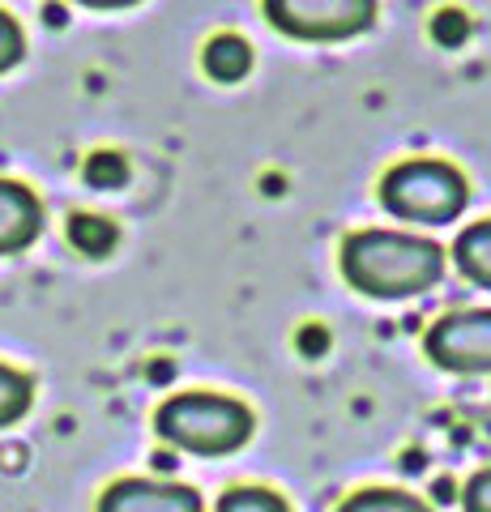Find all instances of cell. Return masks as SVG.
Here are the masks:
<instances>
[{
    "label": "cell",
    "mask_w": 491,
    "mask_h": 512,
    "mask_svg": "<svg viewBox=\"0 0 491 512\" xmlns=\"http://www.w3.org/2000/svg\"><path fill=\"white\" fill-rule=\"evenodd\" d=\"M445 274V252L406 231H355L342 244V278L372 299H415Z\"/></svg>",
    "instance_id": "obj_1"
},
{
    "label": "cell",
    "mask_w": 491,
    "mask_h": 512,
    "mask_svg": "<svg viewBox=\"0 0 491 512\" xmlns=\"http://www.w3.org/2000/svg\"><path fill=\"white\" fill-rule=\"evenodd\" d=\"M252 427V410L235 397L223 393H176L167 397L154 414V431L163 436L171 448L193 457H223L244 448Z\"/></svg>",
    "instance_id": "obj_2"
},
{
    "label": "cell",
    "mask_w": 491,
    "mask_h": 512,
    "mask_svg": "<svg viewBox=\"0 0 491 512\" xmlns=\"http://www.w3.org/2000/svg\"><path fill=\"white\" fill-rule=\"evenodd\" d=\"M380 205L402 218V222H423V227H445L457 222L470 205V184L453 163L440 158H410L385 171L380 180Z\"/></svg>",
    "instance_id": "obj_3"
},
{
    "label": "cell",
    "mask_w": 491,
    "mask_h": 512,
    "mask_svg": "<svg viewBox=\"0 0 491 512\" xmlns=\"http://www.w3.org/2000/svg\"><path fill=\"white\" fill-rule=\"evenodd\" d=\"M265 18L299 43H342L376 22V0H265Z\"/></svg>",
    "instance_id": "obj_4"
},
{
    "label": "cell",
    "mask_w": 491,
    "mask_h": 512,
    "mask_svg": "<svg viewBox=\"0 0 491 512\" xmlns=\"http://www.w3.org/2000/svg\"><path fill=\"white\" fill-rule=\"evenodd\" d=\"M427 359L453 376H491V308L440 316L423 338Z\"/></svg>",
    "instance_id": "obj_5"
},
{
    "label": "cell",
    "mask_w": 491,
    "mask_h": 512,
    "mask_svg": "<svg viewBox=\"0 0 491 512\" xmlns=\"http://www.w3.org/2000/svg\"><path fill=\"white\" fill-rule=\"evenodd\" d=\"M99 512H205L201 495L180 483L154 478H120L99 495Z\"/></svg>",
    "instance_id": "obj_6"
},
{
    "label": "cell",
    "mask_w": 491,
    "mask_h": 512,
    "mask_svg": "<svg viewBox=\"0 0 491 512\" xmlns=\"http://www.w3.org/2000/svg\"><path fill=\"white\" fill-rule=\"evenodd\" d=\"M43 231V205L26 184L0 180V256L26 252Z\"/></svg>",
    "instance_id": "obj_7"
},
{
    "label": "cell",
    "mask_w": 491,
    "mask_h": 512,
    "mask_svg": "<svg viewBox=\"0 0 491 512\" xmlns=\"http://www.w3.org/2000/svg\"><path fill=\"white\" fill-rule=\"evenodd\" d=\"M453 256H457V269H462L466 282L491 291V218L470 222V227L457 235Z\"/></svg>",
    "instance_id": "obj_8"
},
{
    "label": "cell",
    "mask_w": 491,
    "mask_h": 512,
    "mask_svg": "<svg viewBox=\"0 0 491 512\" xmlns=\"http://www.w3.org/2000/svg\"><path fill=\"white\" fill-rule=\"evenodd\" d=\"M201 60H205V73H210L214 82L235 86L252 69V47L240 35H214L210 43H205V56Z\"/></svg>",
    "instance_id": "obj_9"
},
{
    "label": "cell",
    "mask_w": 491,
    "mask_h": 512,
    "mask_svg": "<svg viewBox=\"0 0 491 512\" xmlns=\"http://www.w3.org/2000/svg\"><path fill=\"white\" fill-rule=\"evenodd\" d=\"M338 512H432L419 495L410 491H389V487H368V491H355L338 504Z\"/></svg>",
    "instance_id": "obj_10"
},
{
    "label": "cell",
    "mask_w": 491,
    "mask_h": 512,
    "mask_svg": "<svg viewBox=\"0 0 491 512\" xmlns=\"http://www.w3.org/2000/svg\"><path fill=\"white\" fill-rule=\"evenodd\" d=\"M30 397H35V389H30V380L18 372V367L0 363V427L18 423L22 414L30 410Z\"/></svg>",
    "instance_id": "obj_11"
},
{
    "label": "cell",
    "mask_w": 491,
    "mask_h": 512,
    "mask_svg": "<svg viewBox=\"0 0 491 512\" xmlns=\"http://www.w3.org/2000/svg\"><path fill=\"white\" fill-rule=\"evenodd\" d=\"M69 239H73V248L77 252H86V256H107L116 248V227L112 222H103V218H90V214H77L69 222Z\"/></svg>",
    "instance_id": "obj_12"
},
{
    "label": "cell",
    "mask_w": 491,
    "mask_h": 512,
    "mask_svg": "<svg viewBox=\"0 0 491 512\" xmlns=\"http://www.w3.org/2000/svg\"><path fill=\"white\" fill-rule=\"evenodd\" d=\"M214 512H291V504L269 487H235L218 500Z\"/></svg>",
    "instance_id": "obj_13"
},
{
    "label": "cell",
    "mask_w": 491,
    "mask_h": 512,
    "mask_svg": "<svg viewBox=\"0 0 491 512\" xmlns=\"http://www.w3.org/2000/svg\"><path fill=\"white\" fill-rule=\"evenodd\" d=\"M86 180L94 188H120L124 180H129V167H124L120 154H94L86 163Z\"/></svg>",
    "instance_id": "obj_14"
},
{
    "label": "cell",
    "mask_w": 491,
    "mask_h": 512,
    "mask_svg": "<svg viewBox=\"0 0 491 512\" xmlns=\"http://www.w3.org/2000/svg\"><path fill=\"white\" fill-rule=\"evenodd\" d=\"M22 52H26V39H22V26L9 18L5 9H0V73H9L13 64L22 60Z\"/></svg>",
    "instance_id": "obj_15"
},
{
    "label": "cell",
    "mask_w": 491,
    "mask_h": 512,
    "mask_svg": "<svg viewBox=\"0 0 491 512\" xmlns=\"http://www.w3.org/2000/svg\"><path fill=\"white\" fill-rule=\"evenodd\" d=\"M462 508H466V512H491V466L479 470V474H474L470 483H466Z\"/></svg>",
    "instance_id": "obj_16"
},
{
    "label": "cell",
    "mask_w": 491,
    "mask_h": 512,
    "mask_svg": "<svg viewBox=\"0 0 491 512\" xmlns=\"http://www.w3.org/2000/svg\"><path fill=\"white\" fill-rule=\"evenodd\" d=\"M466 30H470L466 18H462V13H453V9L436 18V39H440V43H457V39L466 35Z\"/></svg>",
    "instance_id": "obj_17"
},
{
    "label": "cell",
    "mask_w": 491,
    "mask_h": 512,
    "mask_svg": "<svg viewBox=\"0 0 491 512\" xmlns=\"http://www.w3.org/2000/svg\"><path fill=\"white\" fill-rule=\"evenodd\" d=\"M77 5H86V9H129V5H137V0H77Z\"/></svg>",
    "instance_id": "obj_18"
}]
</instances>
